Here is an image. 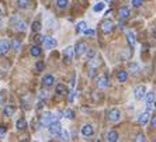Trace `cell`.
Masks as SVG:
<instances>
[{
    "instance_id": "6da1fadb",
    "label": "cell",
    "mask_w": 156,
    "mask_h": 142,
    "mask_svg": "<svg viewBox=\"0 0 156 142\" xmlns=\"http://www.w3.org/2000/svg\"><path fill=\"white\" fill-rule=\"evenodd\" d=\"M58 120H59L58 116H53L52 113H48L45 116H42V118H41V127H49L53 123H56Z\"/></svg>"
},
{
    "instance_id": "7a4b0ae2",
    "label": "cell",
    "mask_w": 156,
    "mask_h": 142,
    "mask_svg": "<svg viewBox=\"0 0 156 142\" xmlns=\"http://www.w3.org/2000/svg\"><path fill=\"white\" fill-rule=\"evenodd\" d=\"M87 44H86L85 41H79L78 44H76V48H75V52H76V56L80 58L82 55H85L86 52H87Z\"/></svg>"
},
{
    "instance_id": "3957f363",
    "label": "cell",
    "mask_w": 156,
    "mask_h": 142,
    "mask_svg": "<svg viewBox=\"0 0 156 142\" xmlns=\"http://www.w3.org/2000/svg\"><path fill=\"white\" fill-rule=\"evenodd\" d=\"M113 30H114V23L111 20H104L103 23H101V31L104 34H111Z\"/></svg>"
},
{
    "instance_id": "277c9868",
    "label": "cell",
    "mask_w": 156,
    "mask_h": 142,
    "mask_svg": "<svg viewBox=\"0 0 156 142\" xmlns=\"http://www.w3.org/2000/svg\"><path fill=\"white\" fill-rule=\"evenodd\" d=\"M61 132H62V127H61V124L58 121L53 123L52 125H49V134H51V136H59Z\"/></svg>"
},
{
    "instance_id": "5b68a950",
    "label": "cell",
    "mask_w": 156,
    "mask_h": 142,
    "mask_svg": "<svg viewBox=\"0 0 156 142\" xmlns=\"http://www.w3.org/2000/svg\"><path fill=\"white\" fill-rule=\"evenodd\" d=\"M120 118H121V113H120L118 110H115V108L108 113V120H110L111 123H118Z\"/></svg>"
},
{
    "instance_id": "8992f818",
    "label": "cell",
    "mask_w": 156,
    "mask_h": 142,
    "mask_svg": "<svg viewBox=\"0 0 156 142\" xmlns=\"http://www.w3.org/2000/svg\"><path fill=\"white\" fill-rule=\"evenodd\" d=\"M82 134L85 136H91L94 134V127L91 125V124H86L82 127Z\"/></svg>"
},
{
    "instance_id": "52a82bcc",
    "label": "cell",
    "mask_w": 156,
    "mask_h": 142,
    "mask_svg": "<svg viewBox=\"0 0 156 142\" xmlns=\"http://www.w3.org/2000/svg\"><path fill=\"white\" fill-rule=\"evenodd\" d=\"M10 48H11V45L7 39H0V55H4Z\"/></svg>"
},
{
    "instance_id": "ba28073f",
    "label": "cell",
    "mask_w": 156,
    "mask_h": 142,
    "mask_svg": "<svg viewBox=\"0 0 156 142\" xmlns=\"http://www.w3.org/2000/svg\"><path fill=\"white\" fill-rule=\"evenodd\" d=\"M53 83H55V78H53L52 75H45V76L42 78V86H44V87H51Z\"/></svg>"
},
{
    "instance_id": "9c48e42d",
    "label": "cell",
    "mask_w": 156,
    "mask_h": 142,
    "mask_svg": "<svg viewBox=\"0 0 156 142\" xmlns=\"http://www.w3.org/2000/svg\"><path fill=\"white\" fill-rule=\"evenodd\" d=\"M145 94H146V87L145 86H138L137 89H135V94L134 96H135L137 100H141Z\"/></svg>"
},
{
    "instance_id": "30bf717a",
    "label": "cell",
    "mask_w": 156,
    "mask_h": 142,
    "mask_svg": "<svg viewBox=\"0 0 156 142\" xmlns=\"http://www.w3.org/2000/svg\"><path fill=\"white\" fill-rule=\"evenodd\" d=\"M118 17L121 20H127L130 17V9L128 7H120L118 9Z\"/></svg>"
},
{
    "instance_id": "8fae6325",
    "label": "cell",
    "mask_w": 156,
    "mask_h": 142,
    "mask_svg": "<svg viewBox=\"0 0 156 142\" xmlns=\"http://www.w3.org/2000/svg\"><path fill=\"white\" fill-rule=\"evenodd\" d=\"M97 86H98V89H100V90L107 89V87H108V78H107V76H101V78L98 79Z\"/></svg>"
},
{
    "instance_id": "7c38bea8",
    "label": "cell",
    "mask_w": 156,
    "mask_h": 142,
    "mask_svg": "<svg viewBox=\"0 0 156 142\" xmlns=\"http://www.w3.org/2000/svg\"><path fill=\"white\" fill-rule=\"evenodd\" d=\"M30 54L33 55L34 58H38V56H41L42 51H41V48H39L38 44H35L34 46H31V49H30Z\"/></svg>"
},
{
    "instance_id": "4fadbf2b",
    "label": "cell",
    "mask_w": 156,
    "mask_h": 142,
    "mask_svg": "<svg viewBox=\"0 0 156 142\" xmlns=\"http://www.w3.org/2000/svg\"><path fill=\"white\" fill-rule=\"evenodd\" d=\"M63 55H65L66 64H69V61H72V58H73V48H72V46H68L65 51H63Z\"/></svg>"
},
{
    "instance_id": "5bb4252c",
    "label": "cell",
    "mask_w": 156,
    "mask_h": 142,
    "mask_svg": "<svg viewBox=\"0 0 156 142\" xmlns=\"http://www.w3.org/2000/svg\"><path fill=\"white\" fill-rule=\"evenodd\" d=\"M117 79H118V82L125 83V82H127V79H128V72H127V71H120L117 73Z\"/></svg>"
},
{
    "instance_id": "9a60e30c",
    "label": "cell",
    "mask_w": 156,
    "mask_h": 142,
    "mask_svg": "<svg viewBox=\"0 0 156 142\" xmlns=\"http://www.w3.org/2000/svg\"><path fill=\"white\" fill-rule=\"evenodd\" d=\"M56 44H58V42H56V41H55L53 38H49V37L44 39V45H45L46 48H49V49L55 48V46H56Z\"/></svg>"
},
{
    "instance_id": "2e32d148",
    "label": "cell",
    "mask_w": 156,
    "mask_h": 142,
    "mask_svg": "<svg viewBox=\"0 0 156 142\" xmlns=\"http://www.w3.org/2000/svg\"><path fill=\"white\" fill-rule=\"evenodd\" d=\"M3 113H4L6 117H13L14 113H16V108H14L13 106H6V107L3 108Z\"/></svg>"
},
{
    "instance_id": "e0dca14e",
    "label": "cell",
    "mask_w": 156,
    "mask_h": 142,
    "mask_svg": "<svg viewBox=\"0 0 156 142\" xmlns=\"http://www.w3.org/2000/svg\"><path fill=\"white\" fill-rule=\"evenodd\" d=\"M66 93H68V87H66L65 84H58V86H56V94H58V96H63V94H66Z\"/></svg>"
},
{
    "instance_id": "ac0fdd59",
    "label": "cell",
    "mask_w": 156,
    "mask_h": 142,
    "mask_svg": "<svg viewBox=\"0 0 156 142\" xmlns=\"http://www.w3.org/2000/svg\"><path fill=\"white\" fill-rule=\"evenodd\" d=\"M127 39H128L130 46H135V34L132 31H127Z\"/></svg>"
},
{
    "instance_id": "d6986e66",
    "label": "cell",
    "mask_w": 156,
    "mask_h": 142,
    "mask_svg": "<svg viewBox=\"0 0 156 142\" xmlns=\"http://www.w3.org/2000/svg\"><path fill=\"white\" fill-rule=\"evenodd\" d=\"M148 120H149V111H145L143 114L139 116V120H138V121H139L141 125H145V124L148 123Z\"/></svg>"
},
{
    "instance_id": "ffe728a7",
    "label": "cell",
    "mask_w": 156,
    "mask_h": 142,
    "mask_svg": "<svg viewBox=\"0 0 156 142\" xmlns=\"http://www.w3.org/2000/svg\"><path fill=\"white\" fill-rule=\"evenodd\" d=\"M16 127H17L19 131H24V129L27 128V121L24 118H20L19 121H17V124H16Z\"/></svg>"
},
{
    "instance_id": "44dd1931",
    "label": "cell",
    "mask_w": 156,
    "mask_h": 142,
    "mask_svg": "<svg viewBox=\"0 0 156 142\" xmlns=\"http://www.w3.org/2000/svg\"><path fill=\"white\" fill-rule=\"evenodd\" d=\"M118 139V134L115 131H110L108 134H107V141L108 142H115Z\"/></svg>"
},
{
    "instance_id": "7402d4cb",
    "label": "cell",
    "mask_w": 156,
    "mask_h": 142,
    "mask_svg": "<svg viewBox=\"0 0 156 142\" xmlns=\"http://www.w3.org/2000/svg\"><path fill=\"white\" fill-rule=\"evenodd\" d=\"M145 98H146V104H153V100H155V93L153 91H149L145 94Z\"/></svg>"
},
{
    "instance_id": "603a6c76",
    "label": "cell",
    "mask_w": 156,
    "mask_h": 142,
    "mask_svg": "<svg viewBox=\"0 0 156 142\" xmlns=\"http://www.w3.org/2000/svg\"><path fill=\"white\" fill-rule=\"evenodd\" d=\"M17 6L20 7V9H28V6H30V0H17Z\"/></svg>"
},
{
    "instance_id": "cb8c5ba5",
    "label": "cell",
    "mask_w": 156,
    "mask_h": 142,
    "mask_svg": "<svg viewBox=\"0 0 156 142\" xmlns=\"http://www.w3.org/2000/svg\"><path fill=\"white\" fill-rule=\"evenodd\" d=\"M10 45H11V48H13L14 51H20V49H21V42H20L19 39H13V41L10 42Z\"/></svg>"
},
{
    "instance_id": "d4e9b609",
    "label": "cell",
    "mask_w": 156,
    "mask_h": 142,
    "mask_svg": "<svg viewBox=\"0 0 156 142\" xmlns=\"http://www.w3.org/2000/svg\"><path fill=\"white\" fill-rule=\"evenodd\" d=\"M16 30L17 31H26V23L24 21H21V20H19L17 23H16Z\"/></svg>"
},
{
    "instance_id": "484cf974",
    "label": "cell",
    "mask_w": 156,
    "mask_h": 142,
    "mask_svg": "<svg viewBox=\"0 0 156 142\" xmlns=\"http://www.w3.org/2000/svg\"><path fill=\"white\" fill-rule=\"evenodd\" d=\"M76 30H78V32H85L86 30H87V26H86V23L85 21H82V23H79L78 24V27H76Z\"/></svg>"
},
{
    "instance_id": "4316f807",
    "label": "cell",
    "mask_w": 156,
    "mask_h": 142,
    "mask_svg": "<svg viewBox=\"0 0 156 142\" xmlns=\"http://www.w3.org/2000/svg\"><path fill=\"white\" fill-rule=\"evenodd\" d=\"M68 0H56V6H58V9H65V7H68Z\"/></svg>"
},
{
    "instance_id": "83f0119b",
    "label": "cell",
    "mask_w": 156,
    "mask_h": 142,
    "mask_svg": "<svg viewBox=\"0 0 156 142\" xmlns=\"http://www.w3.org/2000/svg\"><path fill=\"white\" fill-rule=\"evenodd\" d=\"M63 116H65L66 118H69V120H75V111L73 110H66L65 113H63Z\"/></svg>"
},
{
    "instance_id": "f1b7e54d",
    "label": "cell",
    "mask_w": 156,
    "mask_h": 142,
    "mask_svg": "<svg viewBox=\"0 0 156 142\" xmlns=\"http://www.w3.org/2000/svg\"><path fill=\"white\" fill-rule=\"evenodd\" d=\"M31 28H33L34 32H39V30H41V23H39V21H34Z\"/></svg>"
},
{
    "instance_id": "f546056e",
    "label": "cell",
    "mask_w": 156,
    "mask_h": 142,
    "mask_svg": "<svg viewBox=\"0 0 156 142\" xmlns=\"http://www.w3.org/2000/svg\"><path fill=\"white\" fill-rule=\"evenodd\" d=\"M34 42H35V44H41V42H44V39L45 38H42V35H39L38 32H37V34H35V35H34Z\"/></svg>"
},
{
    "instance_id": "4dcf8cb0",
    "label": "cell",
    "mask_w": 156,
    "mask_h": 142,
    "mask_svg": "<svg viewBox=\"0 0 156 142\" xmlns=\"http://www.w3.org/2000/svg\"><path fill=\"white\" fill-rule=\"evenodd\" d=\"M101 10H104V3H97L96 6L93 7V11H96V13L101 11Z\"/></svg>"
},
{
    "instance_id": "1f68e13d",
    "label": "cell",
    "mask_w": 156,
    "mask_h": 142,
    "mask_svg": "<svg viewBox=\"0 0 156 142\" xmlns=\"http://www.w3.org/2000/svg\"><path fill=\"white\" fill-rule=\"evenodd\" d=\"M59 139H61V141H68V139H69V134H68L66 131H62V132L59 134Z\"/></svg>"
},
{
    "instance_id": "d6a6232c",
    "label": "cell",
    "mask_w": 156,
    "mask_h": 142,
    "mask_svg": "<svg viewBox=\"0 0 156 142\" xmlns=\"http://www.w3.org/2000/svg\"><path fill=\"white\" fill-rule=\"evenodd\" d=\"M44 68H45L44 62H37V64H35V69H37V71H44Z\"/></svg>"
},
{
    "instance_id": "836d02e7",
    "label": "cell",
    "mask_w": 156,
    "mask_h": 142,
    "mask_svg": "<svg viewBox=\"0 0 156 142\" xmlns=\"http://www.w3.org/2000/svg\"><path fill=\"white\" fill-rule=\"evenodd\" d=\"M85 34L86 35H89V37H91V35L96 34V30H94V28H87V30L85 31Z\"/></svg>"
},
{
    "instance_id": "e575fe53",
    "label": "cell",
    "mask_w": 156,
    "mask_h": 142,
    "mask_svg": "<svg viewBox=\"0 0 156 142\" xmlns=\"http://www.w3.org/2000/svg\"><path fill=\"white\" fill-rule=\"evenodd\" d=\"M86 54H87V58H89V59H93V58H94V55H96V51H94V49H90V51L87 49Z\"/></svg>"
},
{
    "instance_id": "d590c367",
    "label": "cell",
    "mask_w": 156,
    "mask_h": 142,
    "mask_svg": "<svg viewBox=\"0 0 156 142\" xmlns=\"http://www.w3.org/2000/svg\"><path fill=\"white\" fill-rule=\"evenodd\" d=\"M143 3V0H132V6L134 7H141Z\"/></svg>"
},
{
    "instance_id": "8d00e7d4",
    "label": "cell",
    "mask_w": 156,
    "mask_h": 142,
    "mask_svg": "<svg viewBox=\"0 0 156 142\" xmlns=\"http://www.w3.org/2000/svg\"><path fill=\"white\" fill-rule=\"evenodd\" d=\"M7 134V128L6 127H0V138H4Z\"/></svg>"
},
{
    "instance_id": "74e56055",
    "label": "cell",
    "mask_w": 156,
    "mask_h": 142,
    "mask_svg": "<svg viewBox=\"0 0 156 142\" xmlns=\"http://www.w3.org/2000/svg\"><path fill=\"white\" fill-rule=\"evenodd\" d=\"M46 97H48V91H46V90H41V91H39V98L45 100Z\"/></svg>"
},
{
    "instance_id": "f35d334b",
    "label": "cell",
    "mask_w": 156,
    "mask_h": 142,
    "mask_svg": "<svg viewBox=\"0 0 156 142\" xmlns=\"http://www.w3.org/2000/svg\"><path fill=\"white\" fill-rule=\"evenodd\" d=\"M137 141H139V142H143V141H146V138H145V135L143 134H138L137 135V138H135Z\"/></svg>"
},
{
    "instance_id": "ab89813d",
    "label": "cell",
    "mask_w": 156,
    "mask_h": 142,
    "mask_svg": "<svg viewBox=\"0 0 156 142\" xmlns=\"http://www.w3.org/2000/svg\"><path fill=\"white\" fill-rule=\"evenodd\" d=\"M44 106H45V100H42V98H41V100L38 101V106H37V110H41V108H42Z\"/></svg>"
},
{
    "instance_id": "60d3db41",
    "label": "cell",
    "mask_w": 156,
    "mask_h": 142,
    "mask_svg": "<svg viewBox=\"0 0 156 142\" xmlns=\"http://www.w3.org/2000/svg\"><path fill=\"white\" fill-rule=\"evenodd\" d=\"M150 124H152V127L156 129V116L152 117V123H150Z\"/></svg>"
},
{
    "instance_id": "b9f144b4",
    "label": "cell",
    "mask_w": 156,
    "mask_h": 142,
    "mask_svg": "<svg viewBox=\"0 0 156 142\" xmlns=\"http://www.w3.org/2000/svg\"><path fill=\"white\" fill-rule=\"evenodd\" d=\"M89 75H90V78H93V76L96 75V69H91V71H90V73H89Z\"/></svg>"
},
{
    "instance_id": "7bdbcfd3",
    "label": "cell",
    "mask_w": 156,
    "mask_h": 142,
    "mask_svg": "<svg viewBox=\"0 0 156 142\" xmlns=\"http://www.w3.org/2000/svg\"><path fill=\"white\" fill-rule=\"evenodd\" d=\"M152 34H153V38L156 39V28H155V30H153V32H152Z\"/></svg>"
},
{
    "instance_id": "ee69618b",
    "label": "cell",
    "mask_w": 156,
    "mask_h": 142,
    "mask_svg": "<svg viewBox=\"0 0 156 142\" xmlns=\"http://www.w3.org/2000/svg\"><path fill=\"white\" fill-rule=\"evenodd\" d=\"M0 19H1V10H0Z\"/></svg>"
},
{
    "instance_id": "f6af8a7d",
    "label": "cell",
    "mask_w": 156,
    "mask_h": 142,
    "mask_svg": "<svg viewBox=\"0 0 156 142\" xmlns=\"http://www.w3.org/2000/svg\"><path fill=\"white\" fill-rule=\"evenodd\" d=\"M107 1H110V0H107Z\"/></svg>"
}]
</instances>
